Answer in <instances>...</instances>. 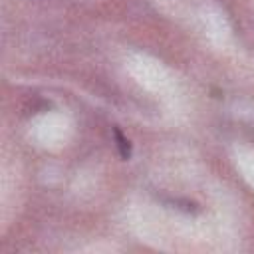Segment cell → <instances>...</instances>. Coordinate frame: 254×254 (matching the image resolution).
Here are the masks:
<instances>
[{
	"instance_id": "obj_1",
	"label": "cell",
	"mask_w": 254,
	"mask_h": 254,
	"mask_svg": "<svg viewBox=\"0 0 254 254\" xmlns=\"http://www.w3.org/2000/svg\"><path fill=\"white\" fill-rule=\"evenodd\" d=\"M115 135H117V141H119V149H121V157L123 159H129V155H131V151H129V141L119 133V131H115Z\"/></svg>"
}]
</instances>
